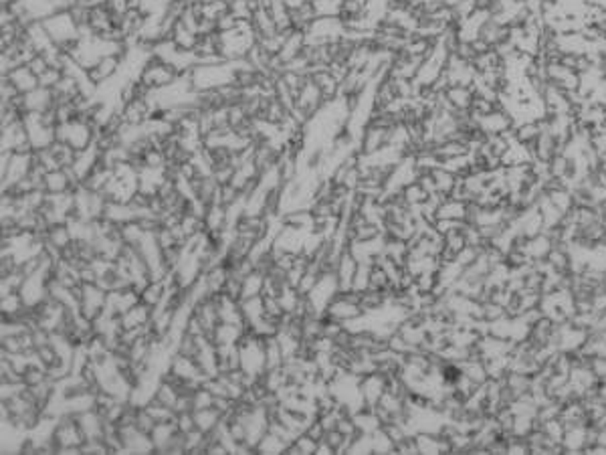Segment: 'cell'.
<instances>
[{
	"label": "cell",
	"mask_w": 606,
	"mask_h": 455,
	"mask_svg": "<svg viewBox=\"0 0 606 455\" xmlns=\"http://www.w3.org/2000/svg\"><path fill=\"white\" fill-rule=\"evenodd\" d=\"M311 6L315 11V16H332V13L338 16L342 15L344 0H311Z\"/></svg>",
	"instance_id": "6da1fadb"
},
{
	"label": "cell",
	"mask_w": 606,
	"mask_h": 455,
	"mask_svg": "<svg viewBox=\"0 0 606 455\" xmlns=\"http://www.w3.org/2000/svg\"><path fill=\"white\" fill-rule=\"evenodd\" d=\"M197 2H202V4H204V2H212V0H197Z\"/></svg>",
	"instance_id": "7a4b0ae2"
}]
</instances>
